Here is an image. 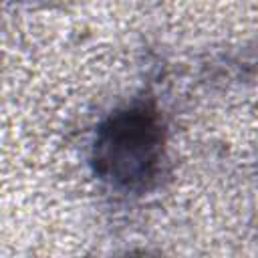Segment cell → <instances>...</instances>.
Wrapping results in <instances>:
<instances>
[{
  "label": "cell",
  "instance_id": "1",
  "mask_svg": "<svg viewBox=\"0 0 258 258\" xmlns=\"http://www.w3.org/2000/svg\"><path fill=\"white\" fill-rule=\"evenodd\" d=\"M165 159V125L153 103L137 101L113 111L95 133L91 163L95 175L119 191H145Z\"/></svg>",
  "mask_w": 258,
  "mask_h": 258
}]
</instances>
